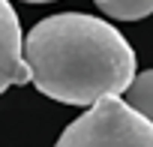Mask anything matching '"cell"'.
Returning <instances> with one entry per match:
<instances>
[{
    "instance_id": "6",
    "label": "cell",
    "mask_w": 153,
    "mask_h": 147,
    "mask_svg": "<svg viewBox=\"0 0 153 147\" xmlns=\"http://www.w3.org/2000/svg\"><path fill=\"white\" fill-rule=\"evenodd\" d=\"M24 3H51V0H24Z\"/></svg>"
},
{
    "instance_id": "1",
    "label": "cell",
    "mask_w": 153,
    "mask_h": 147,
    "mask_svg": "<svg viewBox=\"0 0 153 147\" xmlns=\"http://www.w3.org/2000/svg\"><path fill=\"white\" fill-rule=\"evenodd\" d=\"M30 84L63 105H93L120 96L135 78V51L108 21L84 12L42 18L24 39Z\"/></svg>"
},
{
    "instance_id": "2",
    "label": "cell",
    "mask_w": 153,
    "mask_h": 147,
    "mask_svg": "<svg viewBox=\"0 0 153 147\" xmlns=\"http://www.w3.org/2000/svg\"><path fill=\"white\" fill-rule=\"evenodd\" d=\"M54 147H153V123L120 96H105L75 117Z\"/></svg>"
},
{
    "instance_id": "5",
    "label": "cell",
    "mask_w": 153,
    "mask_h": 147,
    "mask_svg": "<svg viewBox=\"0 0 153 147\" xmlns=\"http://www.w3.org/2000/svg\"><path fill=\"white\" fill-rule=\"evenodd\" d=\"M93 3L117 21H138L153 12V0H93Z\"/></svg>"
},
{
    "instance_id": "4",
    "label": "cell",
    "mask_w": 153,
    "mask_h": 147,
    "mask_svg": "<svg viewBox=\"0 0 153 147\" xmlns=\"http://www.w3.org/2000/svg\"><path fill=\"white\" fill-rule=\"evenodd\" d=\"M123 102L153 123V69L138 72V75L129 81V87L123 90Z\"/></svg>"
},
{
    "instance_id": "3",
    "label": "cell",
    "mask_w": 153,
    "mask_h": 147,
    "mask_svg": "<svg viewBox=\"0 0 153 147\" xmlns=\"http://www.w3.org/2000/svg\"><path fill=\"white\" fill-rule=\"evenodd\" d=\"M21 21L9 0H0V93L12 84H27L30 69L21 57Z\"/></svg>"
}]
</instances>
